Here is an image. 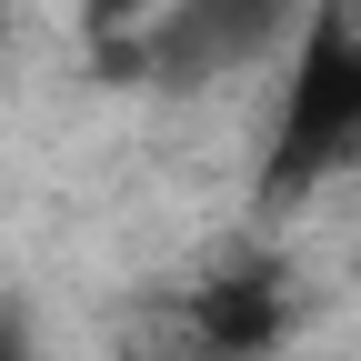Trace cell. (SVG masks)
Here are the masks:
<instances>
[{
	"label": "cell",
	"mask_w": 361,
	"mask_h": 361,
	"mask_svg": "<svg viewBox=\"0 0 361 361\" xmlns=\"http://www.w3.org/2000/svg\"><path fill=\"white\" fill-rule=\"evenodd\" d=\"M361 161V0H311V20L281 61V111H271V171L322 180Z\"/></svg>",
	"instance_id": "1"
},
{
	"label": "cell",
	"mask_w": 361,
	"mask_h": 361,
	"mask_svg": "<svg viewBox=\"0 0 361 361\" xmlns=\"http://www.w3.org/2000/svg\"><path fill=\"white\" fill-rule=\"evenodd\" d=\"M311 20V0H171L161 30H151V61L161 80H231V71H261L271 51L291 61V40Z\"/></svg>",
	"instance_id": "2"
},
{
	"label": "cell",
	"mask_w": 361,
	"mask_h": 361,
	"mask_svg": "<svg viewBox=\"0 0 361 361\" xmlns=\"http://www.w3.org/2000/svg\"><path fill=\"white\" fill-rule=\"evenodd\" d=\"M180 341L211 351V361H251L281 341V281L271 271H231V281H201L191 291V322H180Z\"/></svg>",
	"instance_id": "3"
},
{
	"label": "cell",
	"mask_w": 361,
	"mask_h": 361,
	"mask_svg": "<svg viewBox=\"0 0 361 361\" xmlns=\"http://www.w3.org/2000/svg\"><path fill=\"white\" fill-rule=\"evenodd\" d=\"M171 0H80V51H130V40L161 30Z\"/></svg>",
	"instance_id": "4"
},
{
	"label": "cell",
	"mask_w": 361,
	"mask_h": 361,
	"mask_svg": "<svg viewBox=\"0 0 361 361\" xmlns=\"http://www.w3.org/2000/svg\"><path fill=\"white\" fill-rule=\"evenodd\" d=\"M0 361H40V322H30V301L0 291Z\"/></svg>",
	"instance_id": "5"
},
{
	"label": "cell",
	"mask_w": 361,
	"mask_h": 361,
	"mask_svg": "<svg viewBox=\"0 0 361 361\" xmlns=\"http://www.w3.org/2000/svg\"><path fill=\"white\" fill-rule=\"evenodd\" d=\"M161 361H211V351H191V341H171V351H161Z\"/></svg>",
	"instance_id": "6"
},
{
	"label": "cell",
	"mask_w": 361,
	"mask_h": 361,
	"mask_svg": "<svg viewBox=\"0 0 361 361\" xmlns=\"http://www.w3.org/2000/svg\"><path fill=\"white\" fill-rule=\"evenodd\" d=\"M0 51H11V30H0Z\"/></svg>",
	"instance_id": "7"
}]
</instances>
